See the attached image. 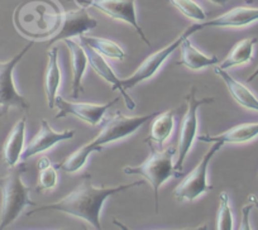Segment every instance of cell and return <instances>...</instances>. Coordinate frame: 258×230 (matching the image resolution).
<instances>
[{"instance_id": "cell-1", "label": "cell", "mask_w": 258, "mask_h": 230, "mask_svg": "<svg viewBox=\"0 0 258 230\" xmlns=\"http://www.w3.org/2000/svg\"><path fill=\"white\" fill-rule=\"evenodd\" d=\"M145 181H135L132 184L119 185L115 187H95L91 181V175L85 174L81 177V181L70 194L62 197L53 204H47L38 206L37 209L27 212L28 216L41 211H53L64 212L71 216L79 217L90 224L94 229L101 230L100 215L103 210L104 202L108 197L120 192L131 190L133 187L142 186Z\"/></svg>"}, {"instance_id": "cell-2", "label": "cell", "mask_w": 258, "mask_h": 230, "mask_svg": "<svg viewBox=\"0 0 258 230\" xmlns=\"http://www.w3.org/2000/svg\"><path fill=\"white\" fill-rule=\"evenodd\" d=\"M157 114L158 113H151L146 115H138V117H125L123 113L116 111L113 117L101 120L99 124L100 132L91 142L86 143L85 145L71 153L59 165H57V167L61 168L66 174H75L86 165V161L91 153L100 152L104 145L129 137L146 123L151 122Z\"/></svg>"}, {"instance_id": "cell-3", "label": "cell", "mask_w": 258, "mask_h": 230, "mask_svg": "<svg viewBox=\"0 0 258 230\" xmlns=\"http://www.w3.org/2000/svg\"><path fill=\"white\" fill-rule=\"evenodd\" d=\"M14 26L33 41L51 38L61 27L62 12L53 0H39L21 4L14 12Z\"/></svg>"}, {"instance_id": "cell-4", "label": "cell", "mask_w": 258, "mask_h": 230, "mask_svg": "<svg viewBox=\"0 0 258 230\" xmlns=\"http://www.w3.org/2000/svg\"><path fill=\"white\" fill-rule=\"evenodd\" d=\"M150 147L151 155L147 160L138 166H126L123 168V172L125 175H138L143 177L148 184L152 186L153 195H155V210L156 214H158L160 210V189L167 180L176 179L182 175L181 171L175 168L173 157H175L177 148L168 147L166 149L156 147L152 143H147Z\"/></svg>"}, {"instance_id": "cell-5", "label": "cell", "mask_w": 258, "mask_h": 230, "mask_svg": "<svg viewBox=\"0 0 258 230\" xmlns=\"http://www.w3.org/2000/svg\"><path fill=\"white\" fill-rule=\"evenodd\" d=\"M27 171L24 163H18L4 177H0L2 205H0V230L13 224L27 206H34L36 201L29 197V189L23 182Z\"/></svg>"}, {"instance_id": "cell-6", "label": "cell", "mask_w": 258, "mask_h": 230, "mask_svg": "<svg viewBox=\"0 0 258 230\" xmlns=\"http://www.w3.org/2000/svg\"><path fill=\"white\" fill-rule=\"evenodd\" d=\"M214 103V98H197V88L192 86L190 93L186 96V111L181 122L180 133H178L177 155L178 158L175 162V168L182 172L183 162L186 161L188 152L192 147L194 140L198 137V110L204 104Z\"/></svg>"}, {"instance_id": "cell-7", "label": "cell", "mask_w": 258, "mask_h": 230, "mask_svg": "<svg viewBox=\"0 0 258 230\" xmlns=\"http://www.w3.org/2000/svg\"><path fill=\"white\" fill-rule=\"evenodd\" d=\"M212 144L210 149L203 156L202 161L198 163L197 167L180 182V185L175 187L173 196L177 201H195L203 194L214 189V186L208 182V167L214 156L222 149L223 144L217 142Z\"/></svg>"}, {"instance_id": "cell-8", "label": "cell", "mask_w": 258, "mask_h": 230, "mask_svg": "<svg viewBox=\"0 0 258 230\" xmlns=\"http://www.w3.org/2000/svg\"><path fill=\"white\" fill-rule=\"evenodd\" d=\"M33 43L34 41L29 42L13 58L7 62H0V117L8 114L11 109H18L22 111L29 110V101L17 90L13 73L14 68L32 48Z\"/></svg>"}, {"instance_id": "cell-9", "label": "cell", "mask_w": 258, "mask_h": 230, "mask_svg": "<svg viewBox=\"0 0 258 230\" xmlns=\"http://www.w3.org/2000/svg\"><path fill=\"white\" fill-rule=\"evenodd\" d=\"M78 4H81L86 8H95L108 16L109 18L121 21L124 23L132 26L141 37L146 46L151 47L147 36L143 32L137 19L136 11V0H75Z\"/></svg>"}, {"instance_id": "cell-10", "label": "cell", "mask_w": 258, "mask_h": 230, "mask_svg": "<svg viewBox=\"0 0 258 230\" xmlns=\"http://www.w3.org/2000/svg\"><path fill=\"white\" fill-rule=\"evenodd\" d=\"M118 100L119 99H113L105 104L76 103V101H69L62 96L57 95L54 99V108L58 109V113L54 118L62 119V118L74 117L83 120L91 127H96L104 119L106 111Z\"/></svg>"}, {"instance_id": "cell-11", "label": "cell", "mask_w": 258, "mask_h": 230, "mask_svg": "<svg viewBox=\"0 0 258 230\" xmlns=\"http://www.w3.org/2000/svg\"><path fill=\"white\" fill-rule=\"evenodd\" d=\"M258 21V8L250 7H235L230 11L225 12L222 16L207 22H198L187 27L182 32L186 37L192 36L194 33L204 28H243Z\"/></svg>"}, {"instance_id": "cell-12", "label": "cell", "mask_w": 258, "mask_h": 230, "mask_svg": "<svg viewBox=\"0 0 258 230\" xmlns=\"http://www.w3.org/2000/svg\"><path fill=\"white\" fill-rule=\"evenodd\" d=\"M185 34L181 33L180 37H177V38L173 42H171L170 44L163 47L160 51L150 54L129 78L121 79V86L124 88V90H131V89L136 88V86L140 85V84L152 79L153 76L158 72V70L162 67L165 61L167 60L168 57H170L178 47H180L181 42H182V39L185 38Z\"/></svg>"}, {"instance_id": "cell-13", "label": "cell", "mask_w": 258, "mask_h": 230, "mask_svg": "<svg viewBox=\"0 0 258 230\" xmlns=\"http://www.w3.org/2000/svg\"><path fill=\"white\" fill-rule=\"evenodd\" d=\"M98 26L96 19L89 14L86 7L74 9V11L62 12L61 27L56 34L48 39V47L57 43L58 41H64L68 38H79L86 32L91 31Z\"/></svg>"}, {"instance_id": "cell-14", "label": "cell", "mask_w": 258, "mask_h": 230, "mask_svg": "<svg viewBox=\"0 0 258 230\" xmlns=\"http://www.w3.org/2000/svg\"><path fill=\"white\" fill-rule=\"evenodd\" d=\"M75 135V130H63V132H56L52 129L49 123L46 119L41 120V129L34 135L33 139L28 143L22 153V161H26L33 156L43 153L51 149L56 144L63 140L73 139Z\"/></svg>"}, {"instance_id": "cell-15", "label": "cell", "mask_w": 258, "mask_h": 230, "mask_svg": "<svg viewBox=\"0 0 258 230\" xmlns=\"http://www.w3.org/2000/svg\"><path fill=\"white\" fill-rule=\"evenodd\" d=\"M80 43L83 44L84 49H85V52H86V56H88V61H89V66H90V67L93 68V70L95 71V72L98 73L101 79H103V80H105L106 83L110 84L111 90L113 91L118 90L119 93H120V95L123 96V99H124V104H125V106L128 110H135L136 101L133 100L131 96H129V94H126V90H124V88L121 86V79H119L118 76H116V73L114 72V70L111 68V66L106 62L105 57L101 56L99 52H96L95 49H93L91 47H89L88 44L83 43V42H80Z\"/></svg>"}, {"instance_id": "cell-16", "label": "cell", "mask_w": 258, "mask_h": 230, "mask_svg": "<svg viewBox=\"0 0 258 230\" xmlns=\"http://www.w3.org/2000/svg\"><path fill=\"white\" fill-rule=\"evenodd\" d=\"M258 137V123H244L235 125L225 132L217 135H210L209 133L198 135L197 139L205 143H220V144H239L247 143Z\"/></svg>"}, {"instance_id": "cell-17", "label": "cell", "mask_w": 258, "mask_h": 230, "mask_svg": "<svg viewBox=\"0 0 258 230\" xmlns=\"http://www.w3.org/2000/svg\"><path fill=\"white\" fill-rule=\"evenodd\" d=\"M64 44L68 46L71 54V70H73V84H71V96L78 99L80 93H83V79L85 75L86 67L89 65L88 56L83 44L76 38L64 39Z\"/></svg>"}, {"instance_id": "cell-18", "label": "cell", "mask_w": 258, "mask_h": 230, "mask_svg": "<svg viewBox=\"0 0 258 230\" xmlns=\"http://www.w3.org/2000/svg\"><path fill=\"white\" fill-rule=\"evenodd\" d=\"M26 117L19 119L9 133L3 148V161L9 168L16 167L22 160L26 142Z\"/></svg>"}, {"instance_id": "cell-19", "label": "cell", "mask_w": 258, "mask_h": 230, "mask_svg": "<svg viewBox=\"0 0 258 230\" xmlns=\"http://www.w3.org/2000/svg\"><path fill=\"white\" fill-rule=\"evenodd\" d=\"M214 72L222 79L235 103H238L240 106L248 109V110H253L258 113V98L244 84L235 80L230 73L227 72V70H223L219 66H215Z\"/></svg>"}, {"instance_id": "cell-20", "label": "cell", "mask_w": 258, "mask_h": 230, "mask_svg": "<svg viewBox=\"0 0 258 230\" xmlns=\"http://www.w3.org/2000/svg\"><path fill=\"white\" fill-rule=\"evenodd\" d=\"M178 48L181 51L180 63L187 70L199 71L220 63L219 58L215 54H205L199 51L191 43L190 37H185Z\"/></svg>"}, {"instance_id": "cell-21", "label": "cell", "mask_w": 258, "mask_h": 230, "mask_svg": "<svg viewBox=\"0 0 258 230\" xmlns=\"http://www.w3.org/2000/svg\"><path fill=\"white\" fill-rule=\"evenodd\" d=\"M48 65L46 70V79H44V89H46L47 104L49 109L54 108V99H56L58 88L61 85V68L58 65V48L52 47L47 53Z\"/></svg>"}, {"instance_id": "cell-22", "label": "cell", "mask_w": 258, "mask_h": 230, "mask_svg": "<svg viewBox=\"0 0 258 230\" xmlns=\"http://www.w3.org/2000/svg\"><path fill=\"white\" fill-rule=\"evenodd\" d=\"M175 114L176 110H167L158 113L152 119L150 137L145 140L146 143H152L156 147L162 148L163 143L172 134L175 127Z\"/></svg>"}, {"instance_id": "cell-23", "label": "cell", "mask_w": 258, "mask_h": 230, "mask_svg": "<svg viewBox=\"0 0 258 230\" xmlns=\"http://www.w3.org/2000/svg\"><path fill=\"white\" fill-rule=\"evenodd\" d=\"M255 43H257V38L255 37L245 38L237 42L233 46V48L230 49L228 56L219 63V67L223 68V70H228V68L235 67V66L245 65L249 61H252Z\"/></svg>"}, {"instance_id": "cell-24", "label": "cell", "mask_w": 258, "mask_h": 230, "mask_svg": "<svg viewBox=\"0 0 258 230\" xmlns=\"http://www.w3.org/2000/svg\"><path fill=\"white\" fill-rule=\"evenodd\" d=\"M78 41L83 42V43L88 44L89 47H91L93 49H95L96 52L101 54L104 57H108V58H113V60H124L126 57L125 51L119 46L116 42L110 41L108 38H101V37H94V36H84L76 38Z\"/></svg>"}, {"instance_id": "cell-25", "label": "cell", "mask_w": 258, "mask_h": 230, "mask_svg": "<svg viewBox=\"0 0 258 230\" xmlns=\"http://www.w3.org/2000/svg\"><path fill=\"white\" fill-rule=\"evenodd\" d=\"M38 184H37V192L48 191L54 189L58 182V175H57V166L51 162L47 157H42L38 161Z\"/></svg>"}, {"instance_id": "cell-26", "label": "cell", "mask_w": 258, "mask_h": 230, "mask_svg": "<svg viewBox=\"0 0 258 230\" xmlns=\"http://www.w3.org/2000/svg\"><path fill=\"white\" fill-rule=\"evenodd\" d=\"M172 7H175L186 18L195 22L207 21V13L195 0H168Z\"/></svg>"}, {"instance_id": "cell-27", "label": "cell", "mask_w": 258, "mask_h": 230, "mask_svg": "<svg viewBox=\"0 0 258 230\" xmlns=\"http://www.w3.org/2000/svg\"><path fill=\"white\" fill-rule=\"evenodd\" d=\"M219 210H218L217 217V229L218 230H232L234 229V221H233L232 209H230L229 195L227 192H222L219 196Z\"/></svg>"}, {"instance_id": "cell-28", "label": "cell", "mask_w": 258, "mask_h": 230, "mask_svg": "<svg viewBox=\"0 0 258 230\" xmlns=\"http://www.w3.org/2000/svg\"><path fill=\"white\" fill-rule=\"evenodd\" d=\"M252 207H253V205L250 204H248V205H245L244 207H243V219H242V226H240V229H245V230H249L250 229V226H249V220H248V217H249V212H250V210H252Z\"/></svg>"}, {"instance_id": "cell-29", "label": "cell", "mask_w": 258, "mask_h": 230, "mask_svg": "<svg viewBox=\"0 0 258 230\" xmlns=\"http://www.w3.org/2000/svg\"><path fill=\"white\" fill-rule=\"evenodd\" d=\"M248 201L253 205V207L258 209V199L254 196V195H249V196H248Z\"/></svg>"}, {"instance_id": "cell-30", "label": "cell", "mask_w": 258, "mask_h": 230, "mask_svg": "<svg viewBox=\"0 0 258 230\" xmlns=\"http://www.w3.org/2000/svg\"><path fill=\"white\" fill-rule=\"evenodd\" d=\"M208 2H210V3L215 4V6H219V7H224L225 4L229 2V0H208Z\"/></svg>"}, {"instance_id": "cell-31", "label": "cell", "mask_w": 258, "mask_h": 230, "mask_svg": "<svg viewBox=\"0 0 258 230\" xmlns=\"http://www.w3.org/2000/svg\"><path fill=\"white\" fill-rule=\"evenodd\" d=\"M255 78H258V67L257 68H255V70H254V72H253L252 73V75H250L249 76V78H248L247 79V83H252V81L253 80H254V79Z\"/></svg>"}, {"instance_id": "cell-32", "label": "cell", "mask_w": 258, "mask_h": 230, "mask_svg": "<svg viewBox=\"0 0 258 230\" xmlns=\"http://www.w3.org/2000/svg\"><path fill=\"white\" fill-rule=\"evenodd\" d=\"M244 2H245V4H252L254 0H244Z\"/></svg>"}]
</instances>
